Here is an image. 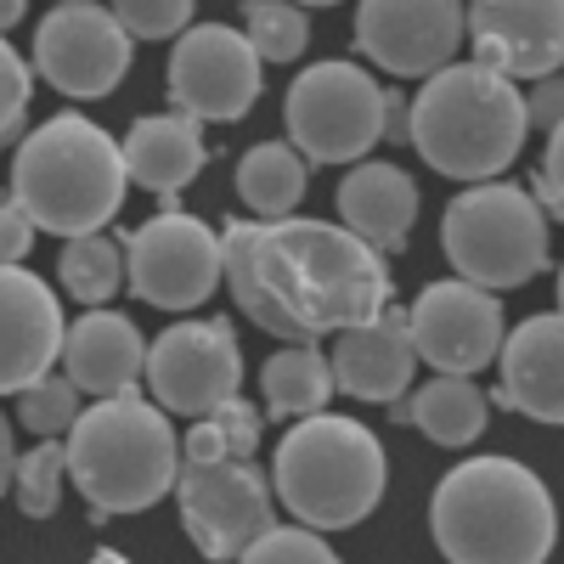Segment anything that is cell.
I'll return each mask as SVG.
<instances>
[{"label":"cell","instance_id":"obj_34","mask_svg":"<svg viewBox=\"0 0 564 564\" xmlns=\"http://www.w3.org/2000/svg\"><path fill=\"white\" fill-rule=\"evenodd\" d=\"M536 204L547 209V220H564V124L547 135V153L536 164V181H531Z\"/></svg>","mask_w":564,"mask_h":564},{"label":"cell","instance_id":"obj_17","mask_svg":"<svg viewBox=\"0 0 564 564\" xmlns=\"http://www.w3.org/2000/svg\"><path fill=\"white\" fill-rule=\"evenodd\" d=\"M63 350H68V322L52 282L23 265H7V276H0V390L23 395L40 379H52Z\"/></svg>","mask_w":564,"mask_h":564},{"label":"cell","instance_id":"obj_20","mask_svg":"<svg viewBox=\"0 0 564 564\" xmlns=\"http://www.w3.org/2000/svg\"><path fill=\"white\" fill-rule=\"evenodd\" d=\"M148 356L153 345L141 339V327L124 311H85L79 322H68V350H63V372L79 384V395H130L135 379H148Z\"/></svg>","mask_w":564,"mask_h":564},{"label":"cell","instance_id":"obj_4","mask_svg":"<svg viewBox=\"0 0 564 564\" xmlns=\"http://www.w3.org/2000/svg\"><path fill=\"white\" fill-rule=\"evenodd\" d=\"M63 446H68V480L79 486L97 520L148 513L181 486V468H186L170 412L135 390L85 406Z\"/></svg>","mask_w":564,"mask_h":564},{"label":"cell","instance_id":"obj_5","mask_svg":"<svg viewBox=\"0 0 564 564\" xmlns=\"http://www.w3.org/2000/svg\"><path fill=\"white\" fill-rule=\"evenodd\" d=\"M525 135H531L525 90L491 74L486 63H452L446 74L423 79L412 97V148L423 164L452 181L468 186L497 181L520 159Z\"/></svg>","mask_w":564,"mask_h":564},{"label":"cell","instance_id":"obj_7","mask_svg":"<svg viewBox=\"0 0 564 564\" xmlns=\"http://www.w3.org/2000/svg\"><path fill=\"white\" fill-rule=\"evenodd\" d=\"M441 249L452 271L486 294L525 289L547 265V209L513 181L468 186L441 215Z\"/></svg>","mask_w":564,"mask_h":564},{"label":"cell","instance_id":"obj_23","mask_svg":"<svg viewBox=\"0 0 564 564\" xmlns=\"http://www.w3.org/2000/svg\"><path fill=\"white\" fill-rule=\"evenodd\" d=\"M311 186V159L294 141H260L238 159V198L249 220H294Z\"/></svg>","mask_w":564,"mask_h":564},{"label":"cell","instance_id":"obj_30","mask_svg":"<svg viewBox=\"0 0 564 564\" xmlns=\"http://www.w3.org/2000/svg\"><path fill=\"white\" fill-rule=\"evenodd\" d=\"M18 423L34 441H68V430L79 423V384L68 379V372L40 379L34 390L18 395Z\"/></svg>","mask_w":564,"mask_h":564},{"label":"cell","instance_id":"obj_15","mask_svg":"<svg viewBox=\"0 0 564 564\" xmlns=\"http://www.w3.org/2000/svg\"><path fill=\"white\" fill-rule=\"evenodd\" d=\"M468 40V7L452 0H367L356 7V45L395 79H435Z\"/></svg>","mask_w":564,"mask_h":564},{"label":"cell","instance_id":"obj_36","mask_svg":"<svg viewBox=\"0 0 564 564\" xmlns=\"http://www.w3.org/2000/svg\"><path fill=\"white\" fill-rule=\"evenodd\" d=\"M34 231H40V226L23 215V204H12V198H7V209H0V254H7V265H18V260L29 254Z\"/></svg>","mask_w":564,"mask_h":564},{"label":"cell","instance_id":"obj_28","mask_svg":"<svg viewBox=\"0 0 564 564\" xmlns=\"http://www.w3.org/2000/svg\"><path fill=\"white\" fill-rule=\"evenodd\" d=\"M68 486V446L63 441H34L18 457V475H12V502L23 508V520H52L57 502Z\"/></svg>","mask_w":564,"mask_h":564},{"label":"cell","instance_id":"obj_24","mask_svg":"<svg viewBox=\"0 0 564 564\" xmlns=\"http://www.w3.org/2000/svg\"><path fill=\"white\" fill-rule=\"evenodd\" d=\"M260 390H265V412L271 417H289V423H305V417H322L327 401H334V361L316 345H282L265 356L260 367Z\"/></svg>","mask_w":564,"mask_h":564},{"label":"cell","instance_id":"obj_35","mask_svg":"<svg viewBox=\"0 0 564 564\" xmlns=\"http://www.w3.org/2000/svg\"><path fill=\"white\" fill-rule=\"evenodd\" d=\"M525 113H531V130H547V135L564 124V74H553V79H536V85H531Z\"/></svg>","mask_w":564,"mask_h":564},{"label":"cell","instance_id":"obj_1","mask_svg":"<svg viewBox=\"0 0 564 564\" xmlns=\"http://www.w3.org/2000/svg\"><path fill=\"white\" fill-rule=\"evenodd\" d=\"M226 289L282 345L339 339L390 311V260L339 220H226Z\"/></svg>","mask_w":564,"mask_h":564},{"label":"cell","instance_id":"obj_9","mask_svg":"<svg viewBox=\"0 0 564 564\" xmlns=\"http://www.w3.org/2000/svg\"><path fill=\"white\" fill-rule=\"evenodd\" d=\"M124 254L130 294L159 311H198L226 282V238L186 209H159L153 220H141L124 238Z\"/></svg>","mask_w":564,"mask_h":564},{"label":"cell","instance_id":"obj_25","mask_svg":"<svg viewBox=\"0 0 564 564\" xmlns=\"http://www.w3.org/2000/svg\"><path fill=\"white\" fill-rule=\"evenodd\" d=\"M412 430H423L435 446H468V441H480L486 435V423H491V401L475 379H435L412 390Z\"/></svg>","mask_w":564,"mask_h":564},{"label":"cell","instance_id":"obj_16","mask_svg":"<svg viewBox=\"0 0 564 564\" xmlns=\"http://www.w3.org/2000/svg\"><path fill=\"white\" fill-rule=\"evenodd\" d=\"M475 63L502 79H553L564 68V0H480L468 7Z\"/></svg>","mask_w":564,"mask_h":564},{"label":"cell","instance_id":"obj_27","mask_svg":"<svg viewBox=\"0 0 564 564\" xmlns=\"http://www.w3.org/2000/svg\"><path fill=\"white\" fill-rule=\"evenodd\" d=\"M186 463H254L260 452V406L254 401H226L220 412L198 417L193 430L181 435Z\"/></svg>","mask_w":564,"mask_h":564},{"label":"cell","instance_id":"obj_21","mask_svg":"<svg viewBox=\"0 0 564 564\" xmlns=\"http://www.w3.org/2000/svg\"><path fill=\"white\" fill-rule=\"evenodd\" d=\"M334 204H339V226H350L367 249L395 254L406 249L417 226V181L390 159H367L339 181Z\"/></svg>","mask_w":564,"mask_h":564},{"label":"cell","instance_id":"obj_11","mask_svg":"<svg viewBox=\"0 0 564 564\" xmlns=\"http://www.w3.org/2000/svg\"><path fill=\"white\" fill-rule=\"evenodd\" d=\"M271 502L276 491L271 475H260V463H186L175 486L181 531L209 564H238L276 525Z\"/></svg>","mask_w":564,"mask_h":564},{"label":"cell","instance_id":"obj_19","mask_svg":"<svg viewBox=\"0 0 564 564\" xmlns=\"http://www.w3.org/2000/svg\"><path fill=\"white\" fill-rule=\"evenodd\" d=\"M497 401L531 423H564V316H525L502 345Z\"/></svg>","mask_w":564,"mask_h":564},{"label":"cell","instance_id":"obj_8","mask_svg":"<svg viewBox=\"0 0 564 564\" xmlns=\"http://www.w3.org/2000/svg\"><path fill=\"white\" fill-rule=\"evenodd\" d=\"M384 97L390 85L372 79L361 63L327 57L289 85L282 124L311 164H367V153L384 141Z\"/></svg>","mask_w":564,"mask_h":564},{"label":"cell","instance_id":"obj_12","mask_svg":"<svg viewBox=\"0 0 564 564\" xmlns=\"http://www.w3.org/2000/svg\"><path fill=\"white\" fill-rule=\"evenodd\" d=\"M243 350L226 316H186L153 339L148 356V395L170 417H209L238 401Z\"/></svg>","mask_w":564,"mask_h":564},{"label":"cell","instance_id":"obj_33","mask_svg":"<svg viewBox=\"0 0 564 564\" xmlns=\"http://www.w3.org/2000/svg\"><path fill=\"white\" fill-rule=\"evenodd\" d=\"M0 79H7V97H0V141H18L29 135L23 130V113H29V63L18 57V45H7V52H0Z\"/></svg>","mask_w":564,"mask_h":564},{"label":"cell","instance_id":"obj_6","mask_svg":"<svg viewBox=\"0 0 564 564\" xmlns=\"http://www.w3.org/2000/svg\"><path fill=\"white\" fill-rule=\"evenodd\" d=\"M384 475H390V463H384L379 435L339 412L289 423V435L276 441V463H271V486L282 508L294 513V525H311V531L361 525L384 497Z\"/></svg>","mask_w":564,"mask_h":564},{"label":"cell","instance_id":"obj_26","mask_svg":"<svg viewBox=\"0 0 564 564\" xmlns=\"http://www.w3.org/2000/svg\"><path fill=\"white\" fill-rule=\"evenodd\" d=\"M57 282L63 294L90 305V311H108V300L130 282V254L119 238H108V231H97V238H79V243H63L57 254Z\"/></svg>","mask_w":564,"mask_h":564},{"label":"cell","instance_id":"obj_18","mask_svg":"<svg viewBox=\"0 0 564 564\" xmlns=\"http://www.w3.org/2000/svg\"><path fill=\"white\" fill-rule=\"evenodd\" d=\"M327 361H334V384L356 401L395 406L401 395H412L417 345H412L406 305H390L379 322H361V327H350V334H339L334 350H327Z\"/></svg>","mask_w":564,"mask_h":564},{"label":"cell","instance_id":"obj_37","mask_svg":"<svg viewBox=\"0 0 564 564\" xmlns=\"http://www.w3.org/2000/svg\"><path fill=\"white\" fill-rule=\"evenodd\" d=\"M384 135L395 141V148H401V141H412V102L401 97V90H390V97H384Z\"/></svg>","mask_w":564,"mask_h":564},{"label":"cell","instance_id":"obj_38","mask_svg":"<svg viewBox=\"0 0 564 564\" xmlns=\"http://www.w3.org/2000/svg\"><path fill=\"white\" fill-rule=\"evenodd\" d=\"M90 564H130L124 553H113V547H97V553H90Z\"/></svg>","mask_w":564,"mask_h":564},{"label":"cell","instance_id":"obj_31","mask_svg":"<svg viewBox=\"0 0 564 564\" xmlns=\"http://www.w3.org/2000/svg\"><path fill=\"white\" fill-rule=\"evenodd\" d=\"M238 564H339V553L311 525H271Z\"/></svg>","mask_w":564,"mask_h":564},{"label":"cell","instance_id":"obj_39","mask_svg":"<svg viewBox=\"0 0 564 564\" xmlns=\"http://www.w3.org/2000/svg\"><path fill=\"white\" fill-rule=\"evenodd\" d=\"M558 316H564V265H558Z\"/></svg>","mask_w":564,"mask_h":564},{"label":"cell","instance_id":"obj_10","mask_svg":"<svg viewBox=\"0 0 564 564\" xmlns=\"http://www.w3.org/2000/svg\"><path fill=\"white\" fill-rule=\"evenodd\" d=\"M170 108L198 119V124H231L243 119L260 90H265V63L254 40L231 23H193L170 45Z\"/></svg>","mask_w":564,"mask_h":564},{"label":"cell","instance_id":"obj_3","mask_svg":"<svg viewBox=\"0 0 564 564\" xmlns=\"http://www.w3.org/2000/svg\"><path fill=\"white\" fill-rule=\"evenodd\" d=\"M124 141H113L85 113L45 119L12 148V204H23V215L63 243L97 238L124 209Z\"/></svg>","mask_w":564,"mask_h":564},{"label":"cell","instance_id":"obj_13","mask_svg":"<svg viewBox=\"0 0 564 564\" xmlns=\"http://www.w3.org/2000/svg\"><path fill=\"white\" fill-rule=\"evenodd\" d=\"M34 68L68 102H97L130 74V34L113 7L63 0L34 29Z\"/></svg>","mask_w":564,"mask_h":564},{"label":"cell","instance_id":"obj_22","mask_svg":"<svg viewBox=\"0 0 564 564\" xmlns=\"http://www.w3.org/2000/svg\"><path fill=\"white\" fill-rule=\"evenodd\" d=\"M209 159L204 124L186 113H148L124 130V164H130V186H148L153 198H164V209H175V193L198 181Z\"/></svg>","mask_w":564,"mask_h":564},{"label":"cell","instance_id":"obj_32","mask_svg":"<svg viewBox=\"0 0 564 564\" xmlns=\"http://www.w3.org/2000/svg\"><path fill=\"white\" fill-rule=\"evenodd\" d=\"M113 12L130 40H181L193 29V7L186 0H119Z\"/></svg>","mask_w":564,"mask_h":564},{"label":"cell","instance_id":"obj_2","mask_svg":"<svg viewBox=\"0 0 564 564\" xmlns=\"http://www.w3.org/2000/svg\"><path fill=\"white\" fill-rule=\"evenodd\" d=\"M430 531L446 564H547L558 508L520 457H468L435 486Z\"/></svg>","mask_w":564,"mask_h":564},{"label":"cell","instance_id":"obj_29","mask_svg":"<svg viewBox=\"0 0 564 564\" xmlns=\"http://www.w3.org/2000/svg\"><path fill=\"white\" fill-rule=\"evenodd\" d=\"M243 34L254 40L260 63H300L311 45V18L289 0H254L243 12Z\"/></svg>","mask_w":564,"mask_h":564},{"label":"cell","instance_id":"obj_14","mask_svg":"<svg viewBox=\"0 0 564 564\" xmlns=\"http://www.w3.org/2000/svg\"><path fill=\"white\" fill-rule=\"evenodd\" d=\"M406 316H412L417 361H430L441 379H475L486 361H502V345H508L502 305L475 282L463 276L430 282V289H417Z\"/></svg>","mask_w":564,"mask_h":564}]
</instances>
